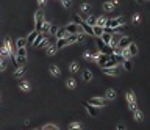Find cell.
Listing matches in <instances>:
<instances>
[{
  "instance_id": "3957f363",
  "label": "cell",
  "mask_w": 150,
  "mask_h": 130,
  "mask_svg": "<svg viewBox=\"0 0 150 130\" xmlns=\"http://www.w3.org/2000/svg\"><path fill=\"white\" fill-rule=\"evenodd\" d=\"M124 22H125V19L122 17V16H119V17H116V19H111V21H106V24H105V27H119V25H124Z\"/></svg>"
},
{
  "instance_id": "f35d334b",
  "label": "cell",
  "mask_w": 150,
  "mask_h": 130,
  "mask_svg": "<svg viewBox=\"0 0 150 130\" xmlns=\"http://www.w3.org/2000/svg\"><path fill=\"white\" fill-rule=\"evenodd\" d=\"M99 56H100V52H94V53H91V58H94V60H99Z\"/></svg>"
},
{
  "instance_id": "1f68e13d",
  "label": "cell",
  "mask_w": 150,
  "mask_h": 130,
  "mask_svg": "<svg viewBox=\"0 0 150 130\" xmlns=\"http://www.w3.org/2000/svg\"><path fill=\"white\" fill-rule=\"evenodd\" d=\"M134 119H136L138 122L142 121V113L139 111V110H136V111H134Z\"/></svg>"
},
{
  "instance_id": "74e56055",
  "label": "cell",
  "mask_w": 150,
  "mask_h": 130,
  "mask_svg": "<svg viewBox=\"0 0 150 130\" xmlns=\"http://www.w3.org/2000/svg\"><path fill=\"white\" fill-rule=\"evenodd\" d=\"M77 41H78V43H83V41H84V35H78V33H77Z\"/></svg>"
},
{
  "instance_id": "d590c367",
  "label": "cell",
  "mask_w": 150,
  "mask_h": 130,
  "mask_svg": "<svg viewBox=\"0 0 150 130\" xmlns=\"http://www.w3.org/2000/svg\"><path fill=\"white\" fill-rule=\"evenodd\" d=\"M42 129H44V130H50V129H52V130H55V129H58V127H55L53 124H47V125H44Z\"/></svg>"
},
{
  "instance_id": "52a82bcc",
  "label": "cell",
  "mask_w": 150,
  "mask_h": 130,
  "mask_svg": "<svg viewBox=\"0 0 150 130\" xmlns=\"http://www.w3.org/2000/svg\"><path fill=\"white\" fill-rule=\"evenodd\" d=\"M66 30H67L69 35H72V33H78V32H80V25L75 24V22H72V24H69V25L66 27Z\"/></svg>"
},
{
  "instance_id": "44dd1931",
  "label": "cell",
  "mask_w": 150,
  "mask_h": 130,
  "mask_svg": "<svg viewBox=\"0 0 150 130\" xmlns=\"http://www.w3.org/2000/svg\"><path fill=\"white\" fill-rule=\"evenodd\" d=\"M113 8H114V5H113V2H111V0H108V2L103 3V10H105V11H111Z\"/></svg>"
},
{
  "instance_id": "8992f818",
  "label": "cell",
  "mask_w": 150,
  "mask_h": 130,
  "mask_svg": "<svg viewBox=\"0 0 150 130\" xmlns=\"http://www.w3.org/2000/svg\"><path fill=\"white\" fill-rule=\"evenodd\" d=\"M102 71L105 72V74H108V75L119 77V69H117V66H114V67H102Z\"/></svg>"
},
{
  "instance_id": "5bb4252c",
  "label": "cell",
  "mask_w": 150,
  "mask_h": 130,
  "mask_svg": "<svg viewBox=\"0 0 150 130\" xmlns=\"http://www.w3.org/2000/svg\"><path fill=\"white\" fill-rule=\"evenodd\" d=\"M92 30H94V36H95V38L102 36V33H103V27H100V25L95 24L94 27H92Z\"/></svg>"
},
{
  "instance_id": "f6af8a7d",
  "label": "cell",
  "mask_w": 150,
  "mask_h": 130,
  "mask_svg": "<svg viewBox=\"0 0 150 130\" xmlns=\"http://www.w3.org/2000/svg\"><path fill=\"white\" fill-rule=\"evenodd\" d=\"M136 2H139V3H142V2H145V0H136Z\"/></svg>"
},
{
  "instance_id": "7402d4cb",
  "label": "cell",
  "mask_w": 150,
  "mask_h": 130,
  "mask_svg": "<svg viewBox=\"0 0 150 130\" xmlns=\"http://www.w3.org/2000/svg\"><path fill=\"white\" fill-rule=\"evenodd\" d=\"M50 27H52V25H50L49 22L44 21V25H42V28H41V33H44V35H45V33H49L50 32Z\"/></svg>"
},
{
  "instance_id": "277c9868",
  "label": "cell",
  "mask_w": 150,
  "mask_h": 130,
  "mask_svg": "<svg viewBox=\"0 0 150 130\" xmlns=\"http://www.w3.org/2000/svg\"><path fill=\"white\" fill-rule=\"evenodd\" d=\"M89 104H92L94 107H105L106 104H108V99H103V97H94L89 100Z\"/></svg>"
},
{
  "instance_id": "4fadbf2b",
  "label": "cell",
  "mask_w": 150,
  "mask_h": 130,
  "mask_svg": "<svg viewBox=\"0 0 150 130\" xmlns=\"http://www.w3.org/2000/svg\"><path fill=\"white\" fill-rule=\"evenodd\" d=\"M64 45H67V39L66 38H56V49H63Z\"/></svg>"
},
{
  "instance_id": "30bf717a",
  "label": "cell",
  "mask_w": 150,
  "mask_h": 130,
  "mask_svg": "<svg viewBox=\"0 0 150 130\" xmlns=\"http://www.w3.org/2000/svg\"><path fill=\"white\" fill-rule=\"evenodd\" d=\"M49 71H50V74H52L53 77H61V71H60V67L56 66V64H52V66L49 67Z\"/></svg>"
},
{
  "instance_id": "ac0fdd59",
  "label": "cell",
  "mask_w": 150,
  "mask_h": 130,
  "mask_svg": "<svg viewBox=\"0 0 150 130\" xmlns=\"http://www.w3.org/2000/svg\"><path fill=\"white\" fill-rule=\"evenodd\" d=\"M108 60H110V55H106V53H105V55H100V56H99V60H97L99 66H103V64H105Z\"/></svg>"
},
{
  "instance_id": "d6a6232c",
  "label": "cell",
  "mask_w": 150,
  "mask_h": 130,
  "mask_svg": "<svg viewBox=\"0 0 150 130\" xmlns=\"http://www.w3.org/2000/svg\"><path fill=\"white\" fill-rule=\"evenodd\" d=\"M69 129H82V124H80V122H72V124L69 125Z\"/></svg>"
},
{
  "instance_id": "bcb514c9",
  "label": "cell",
  "mask_w": 150,
  "mask_h": 130,
  "mask_svg": "<svg viewBox=\"0 0 150 130\" xmlns=\"http://www.w3.org/2000/svg\"><path fill=\"white\" fill-rule=\"evenodd\" d=\"M0 58H3V56H2V55H0Z\"/></svg>"
},
{
  "instance_id": "cb8c5ba5",
  "label": "cell",
  "mask_w": 150,
  "mask_h": 130,
  "mask_svg": "<svg viewBox=\"0 0 150 130\" xmlns=\"http://www.w3.org/2000/svg\"><path fill=\"white\" fill-rule=\"evenodd\" d=\"M122 56H124L125 60H130V58H132V53H130V50H128V47L122 49Z\"/></svg>"
},
{
  "instance_id": "ab89813d",
  "label": "cell",
  "mask_w": 150,
  "mask_h": 130,
  "mask_svg": "<svg viewBox=\"0 0 150 130\" xmlns=\"http://www.w3.org/2000/svg\"><path fill=\"white\" fill-rule=\"evenodd\" d=\"M61 2H63V6H66V8L71 6V0H61Z\"/></svg>"
},
{
  "instance_id": "836d02e7",
  "label": "cell",
  "mask_w": 150,
  "mask_h": 130,
  "mask_svg": "<svg viewBox=\"0 0 150 130\" xmlns=\"http://www.w3.org/2000/svg\"><path fill=\"white\" fill-rule=\"evenodd\" d=\"M105 24H106V21L103 17H100V19H97V25H100V27H105Z\"/></svg>"
},
{
  "instance_id": "f546056e",
  "label": "cell",
  "mask_w": 150,
  "mask_h": 130,
  "mask_svg": "<svg viewBox=\"0 0 150 130\" xmlns=\"http://www.w3.org/2000/svg\"><path fill=\"white\" fill-rule=\"evenodd\" d=\"M78 63H75V61H74V63H71V66H69V69H71V72H75V71H78Z\"/></svg>"
},
{
  "instance_id": "7bdbcfd3",
  "label": "cell",
  "mask_w": 150,
  "mask_h": 130,
  "mask_svg": "<svg viewBox=\"0 0 150 130\" xmlns=\"http://www.w3.org/2000/svg\"><path fill=\"white\" fill-rule=\"evenodd\" d=\"M117 129H119V130H124V129H125V125H122V124H119V125H117Z\"/></svg>"
},
{
  "instance_id": "d6986e66",
  "label": "cell",
  "mask_w": 150,
  "mask_h": 130,
  "mask_svg": "<svg viewBox=\"0 0 150 130\" xmlns=\"http://www.w3.org/2000/svg\"><path fill=\"white\" fill-rule=\"evenodd\" d=\"M66 85H67V88L69 89H75L77 88V82H75V78H67V82H66Z\"/></svg>"
},
{
  "instance_id": "d4e9b609",
  "label": "cell",
  "mask_w": 150,
  "mask_h": 130,
  "mask_svg": "<svg viewBox=\"0 0 150 130\" xmlns=\"http://www.w3.org/2000/svg\"><path fill=\"white\" fill-rule=\"evenodd\" d=\"M86 22H88L89 25H92V27H94L95 24H97V19H95L94 16H91V14H89V16L86 17Z\"/></svg>"
},
{
  "instance_id": "5b68a950",
  "label": "cell",
  "mask_w": 150,
  "mask_h": 130,
  "mask_svg": "<svg viewBox=\"0 0 150 130\" xmlns=\"http://www.w3.org/2000/svg\"><path fill=\"white\" fill-rule=\"evenodd\" d=\"M82 104H83V107H84V108H86L88 111H89V114H91V116H97V107H94L92 104H89V102H86V100H83Z\"/></svg>"
},
{
  "instance_id": "603a6c76",
  "label": "cell",
  "mask_w": 150,
  "mask_h": 130,
  "mask_svg": "<svg viewBox=\"0 0 150 130\" xmlns=\"http://www.w3.org/2000/svg\"><path fill=\"white\" fill-rule=\"evenodd\" d=\"M106 99H108V100H113V99H116V91L108 89V91H106Z\"/></svg>"
},
{
  "instance_id": "2e32d148",
  "label": "cell",
  "mask_w": 150,
  "mask_h": 130,
  "mask_svg": "<svg viewBox=\"0 0 150 130\" xmlns=\"http://www.w3.org/2000/svg\"><path fill=\"white\" fill-rule=\"evenodd\" d=\"M42 39H44V33H38V36L36 38H34V41H33V45H34V47H38V45H39L41 43H42Z\"/></svg>"
},
{
  "instance_id": "4316f807",
  "label": "cell",
  "mask_w": 150,
  "mask_h": 130,
  "mask_svg": "<svg viewBox=\"0 0 150 130\" xmlns=\"http://www.w3.org/2000/svg\"><path fill=\"white\" fill-rule=\"evenodd\" d=\"M124 67H125L127 71H132L133 69V63L130 60H124Z\"/></svg>"
},
{
  "instance_id": "b9f144b4",
  "label": "cell",
  "mask_w": 150,
  "mask_h": 130,
  "mask_svg": "<svg viewBox=\"0 0 150 130\" xmlns=\"http://www.w3.org/2000/svg\"><path fill=\"white\" fill-rule=\"evenodd\" d=\"M38 3H39L41 6H44L45 5V0H38Z\"/></svg>"
},
{
  "instance_id": "60d3db41",
  "label": "cell",
  "mask_w": 150,
  "mask_h": 130,
  "mask_svg": "<svg viewBox=\"0 0 150 130\" xmlns=\"http://www.w3.org/2000/svg\"><path fill=\"white\" fill-rule=\"evenodd\" d=\"M139 14H134V16H133V22H138V21H139Z\"/></svg>"
},
{
  "instance_id": "7c38bea8",
  "label": "cell",
  "mask_w": 150,
  "mask_h": 130,
  "mask_svg": "<svg viewBox=\"0 0 150 130\" xmlns=\"http://www.w3.org/2000/svg\"><path fill=\"white\" fill-rule=\"evenodd\" d=\"M100 38H102V41H103L105 44H111V39H113V35H111V33L103 32V33H102V36H100Z\"/></svg>"
},
{
  "instance_id": "83f0119b",
  "label": "cell",
  "mask_w": 150,
  "mask_h": 130,
  "mask_svg": "<svg viewBox=\"0 0 150 130\" xmlns=\"http://www.w3.org/2000/svg\"><path fill=\"white\" fill-rule=\"evenodd\" d=\"M19 88H21L22 91H30V85L27 82H21L19 83Z\"/></svg>"
},
{
  "instance_id": "e0dca14e",
  "label": "cell",
  "mask_w": 150,
  "mask_h": 130,
  "mask_svg": "<svg viewBox=\"0 0 150 130\" xmlns=\"http://www.w3.org/2000/svg\"><path fill=\"white\" fill-rule=\"evenodd\" d=\"M38 33H39L38 30H33V32L28 35V38H27V44H33V41H34V38L38 36Z\"/></svg>"
},
{
  "instance_id": "9c48e42d",
  "label": "cell",
  "mask_w": 150,
  "mask_h": 130,
  "mask_svg": "<svg viewBox=\"0 0 150 130\" xmlns=\"http://www.w3.org/2000/svg\"><path fill=\"white\" fill-rule=\"evenodd\" d=\"M130 43H132V38H125V36H122L117 45H119L121 49H125V47H128V44H130Z\"/></svg>"
},
{
  "instance_id": "6da1fadb",
  "label": "cell",
  "mask_w": 150,
  "mask_h": 130,
  "mask_svg": "<svg viewBox=\"0 0 150 130\" xmlns=\"http://www.w3.org/2000/svg\"><path fill=\"white\" fill-rule=\"evenodd\" d=\"M42 25H44V13L39 10L36 14H34V30H38V32H41Z\"/></svg>"
},
{
  "instance_id": "ba28073f",
  "label": "cell",
  "mask_w": 150,
  "mask_h": 130,
  "mask_svg": "<svg viewBox=\"0 0 150 130\" xmlns=\"http://www.w3.org/2000/svg\"><path fill=\"white\" fill-rule=\"evenodd\" d=\"M80 27H83V30H84V33H88L89 36H94V30H92V25H89L86 21H83L82 24H80Z\"/></svg>"
},
{
  "instance_id": "ffe728a7",
  "label": "cell",
  "mask_w": 150,
  "mask_h": 130,
  "mask_svg": "<svg viewBox=\"0 0 150 130\" xmlns=\"http://www.w3.org/2000/svg\"><path fill=\"white\" fill-rule=\"evenodd\" d=\"M128 50H130V53H132V56H134L138 53V45L134 43H130L128 44Z\"/></svg>"
},
{
  "instance_id": "e575fe53",
  "label": "cell",
  "mask_w": 150,
  "mask_h": 130,
  "mask_svg": "<svg viewBox=\"0 0 150 130\" xmlns=\"http://www.w3.org/2000/svg\"><path fill=\"white\" fill-rule=\"evenodd\" d=\"M74 22H75V24H82V22H83V19L82 17H80V16H77V14H75V16H74Z\"/></svg>"
},
{
  "instance_id": "8fae6325",
  "label": "cell",
  "mask_w": 150,
  "mask_h": 130,
  "mask_svg": "<svg viewBox=\"0 0 150 130\" xmlns=\"http://www.w3.org/2000/svg\"><path fill=\"white\" fill-rule=\"evenodd\" d=\"M67 35H69V33H67L66 27H61V28H58V30H56V33H55L56 38H66Z\"/></svg>"
},
{
  "instance_id": "9a60e30c",
  "label": "cell",
  "mask_w": 150,
  "mask_h": 130,
  "mask_svg": "<svg viewBox=\"0 0 150 130\" xmlns=\"http://www.w3.org/2000/svg\"><path fill=\"white\" fill-rule=\"evenodd\" d=\"M24 74H25V66H17V69L14 71V77L19 78V77H22Z\"/></svg>"
},
{
  "instance_id": "ee69618b",
  "label": "cell",
  "mask_w": 150,
  "mask_h": 130,
  "mask_svg": "<svg viewBox=\"0 0 150 130\" xmlns=\"http://www.w3.org/2000/svg\"><path fill=\"white\" fill-rule=\"evenodd\" d=\"M111 2H113V5H114V6H116L117 3H119V0H111Z\"/></svg>"
},
{
  "instance_id": "484cf974",
  "label": "cell",
  "mask_w": 150,
  "mask_h": 130,
  "mask_svg": "<svg viewBox=\"0 0 150 130\" xmlns=\"http://www.w3.org/2000/svg\"><path fill=\"white\" fill-rule=\"evenodd\" d=\"M91 78H92V72L91 71H84L83 72V80L84 82H89Z\"/></svg>"
},
{
  "instance_id": "4dcf8cb0",
  "label": "cell",
  "mask_w": 150,
  "mask_h": 130,
  "mask_svg": "<svg viewBox=\"0 0 150 130\" xmlns=\"http://www.w3.org/2000/svg\"><path fill=\"white\" fill-rule=\"evenodd\" d=\"M25 44H27V39H17V43H16V45H17V49L19 47H25Z\"/></svg>"
},
{
  "instance_id": "8d00e7d4",
  "label": "cell",
  "mask_w": 150,
  "mask_h": 130,
  "mask_svg": "<svg viewBox=\"0 0 150 130\" xmlns=\"http://www.w3.org/2000/svg\"><path fill=\"white\" fill-rule=\"evenodd\" d=\"M56 30H58V27H50V32H49V33H50V35L53 36V35H55V33H56Z\"/></svg>"
},
{
  "instance_id": "f1b7e54d",
  "label": "cell",
  "mask_w": 150,
  "mask_h": 130,
  "mask_svg": "<svg viewBox=\"0 0 150 130\" xmlns=\"http://www.w3.org/2000/svg\"><path fill=\"white\" fill-rule=\"evenodd\" d=\"M75 41H77V33H72V35L67 38V44H72V43H75Z\"/></svg>"
},
{
  "instance_id": "7a4b0ae2",
  "label": "cell",
  "mask_w": 150,
  "mask_h": 130,
  "mask_svg": "<svg viewBox=\"0 0 150 130\" xmlns=\"http://www.w3.org/2000/svg\"><path fill=\"white\" fill-rule=\"evenodd\" d=\"M125 97H127V100H128V107H130V110H132V111L134 113V111L138 110V108H136V97H134V94L132 93V91H128Z\"/></svg>"
}]
</instances>
